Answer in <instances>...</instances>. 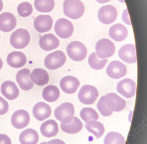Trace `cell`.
I'll return each instance as SVG.
<instances>
[{
    "label": "cell",
    "instance_id": "1",
    "mask_svg": "<svg viewBox=\"0 0 147 144\" xmlns=\"http://www.w3.org/2000/svg\"><path fill=\"white\" fill-rule=\"evenodd\" d=\"M126 101L115 93H110L101 97L97 107L103 116H109L113 112L122 111L126 106Z\"/></svg>",
    "mask_w": 147,
    "mask_h": 144
},
{
    "label": "cell",
    "instance_id": "2",
    "mask_svg": "<svg viewBox=\"0 0 147 144\" xmlns=\"http://www.w3.org/2000/svg\"><path fill=\"white\" fill-rule=\"evenodd\" d=\"M85 7L80 0H65L63 11L65 16L73 20L80 18L84 14Z\"/></svg>",
    "mask_w": 147,
    "mask_h": 144
},
{
    "label": "cell",
    "instance_id": "3",
    "mask_svg": "<svg viewBox=\"0 0 147 144\" xmlns=\"http://www.w3.org/2000/svg\"><path fill=\"white\" fill-rule=\"evenodd\" d=\"M30 34L27 30L19 28L11 34L10 42L16 49H22L26 47L30 41Z\"/></svg>",
    "mask_w": 147,
    "mask_h": 144
},
{
    "label": "cell",
    "instance_id": "4",
    "mask_svg": "<svg viewBox=\"0 0 147 144\" xmlns=\"http://www.w3.org/2000/svg\"><path fill=\"white\" fill-rule=\"evenodd\" d=\"M69 57L73 61L80 62L85 59L87 55V48L84 44L78 41L71 42L66 48Z\"/></svg>",
    "mask_w": 147,
    "mask_h": 144
},
{
    "label": "cell",
    "instance_id": "5",
    "mask_svg": "<svg viewBox=\"0 0 147 144\" xmlns=\"http://www.w3.org/2000/svg\"><path fill=\"white\" fill-rule=\"evenodd\" d=\"M74 107L70 103H65L58 106L54 112L56 119L61 123L66 124L72 120L74 115Z\"/></svg>",
    "mask_w": 147,
    "mask_h": 144
},
{
    "label": "cell",
    "instance_id": "6",
    "mask_svg": "<svg viewBox=\"0 0 147 144\" xmlns=\"http://www.w3.org/2000/svg\"><path fill=\"white\" fill-rule=\"evenodd\" d=\"M98 96L96 88L92 85H84L80 90L78 97L80 102L85 105L93 104Z\"/></svg>",
    "mask_w": 147,
    "mask_h": 144
},
{
    "label": "cell",
    "instance_id": "7",
    "mask_svg": "<svg viewBox=\"0 0 147 144\" xmlns=\"http://www.w3.org/2000/svg\"><path fill=\"white\" fill-rule=\"evenodd\" d=\"M66 60L65 53L61 51H57L50 53L45 57L44 64L47 69L57 70L63 66Z\"/></svg>",
    "mask_w": 147,
    "mask_h": 144
},
{
    "label": "cell",
    "instance_id": "8",
    "mask_svg": "<svg viewBox=\"0 0 147 144\" xmlns=\"http://www.w3.org/2000/svg\"><path fill=\"white\" fill-rule=\"evenodd\" d=\"M96 55L99 58H108L114 55L115 47L113 42L107 39H102L98 41L96 46Z\"/></svg>",
    "mask_w": 147,
    "mask_h": 144
},
{
    "label": "cell",
    "instance_id": "9",
    "mask_svg": "<svg viewBox=\"0 0 147 144\" xmlns=\"http://www.w3.org/2000/svg\"><path fill=\"white\" fill-rule=\"evenodd\" d=\"M55 31L61 38H68L74 32V28L70 21L65 18L57 20L55 24Z\"/></svg>",
    "mask_w": 147,
    "mask_h": 144
},
{
    "label": "cell",
    "instance_id": "10",
    "mask_svg": "<svg viewBox=\"0 0 147 144\" xmlns=\"http://www.w3.org/2000/svg\"><path fill=\"white\" fill-rule=\"evenodd\" d=\"M117 16V9L112 5L103 6L98 13V20L102 24H110L115 21Z\"/></svg>",
    "mask_w": 147,
    "mask_h": 144
},
{
    "label": "cell",
    "instance_id": "11",
    "mask_svg": "<svg viewBox=\"0 0 147 144\" xmlns=\"http://www.w3.org/2000/svg\"><path fill=\"white\" fill-rule=\"evenodd\" d=\"M136 84L129 78H125L121 80L117 85L118 93L126 98H130L136 93Z\"/></svg>",
    "mask_w": 147,
    "mask_h": 144
},
{
    "label": "cell",
    "instance_id": "12",
    "mask_svg": "<svg viewBox=\"0 0 147 144\" xmlns=\"http://www.w3.org/2000/svg\"><path fill=\"white\" fill-rule=\"evenodd\" d=\"M30 120V116L28 112L22 109L14 112L11 119L12 125L18 129H23L27 126Z\"/></svg>",
    "mask_w": 147,
    "mask_h": 144
},
{
    "label": "cell",
    "instance_id": "13",
    "mask_svg": "<svg viewBox=\"0 0 147 144\" xmlns=\"http://www.w3.org/2000/svg\"><path fill=\"white\" fill-rule=\"evenodd\" d=\"M127 70L124 64L118 61L112 62L107 68V74L111 78L117 79L123 77L127 73Z\"/></svg>",
    "mask_w": 147,
    "mask_h": 144
},
{
    "label": "cell",
    "instance_id": "14",
    "mask_svg": "<svg viewBox=\"0 0 147 144\" xmlns=\"http://www.w3.org/2000/svg\"><path fill=\"white\" fill-rule=\"evenodd\" d=\"M53 20L48 15H41L36 17L34 21V26L37 32L45 33L49 32L52 27Z\"/></svg>",
    "mask_w": 147,
    "mask_h": 144
},
{
    "label": "cell",
    "instance_id": "15",
    "mask_svg": "<svg viewBox=\"0 0 147 144\" xmlns=\"http://www.w3.org/2000/svg\"><path fill=\"white\" fill-rule=\"evenodd\" d=\"M119 56L122 61L132 64L136 62L135 46L133 44H127L122 46L119 50Z\"/></svg>",
    "mask_w": 147,
    "mask_h": 144
},
{
    "label": "cell",
    "instance_id": "16",
    "mask_svg": "<svg viewBox=\"0 0 147 144\" xmlns=\"http://www.w3.org/2000/svg\"><path fill=\"white\" fill-rule=\"evenodd\" d=\"M80 85V83L76 77L71 76L62 78L60 83L61 88L63 92L67 94L74 93Z\"/></svg>",
    "mask_w": 147,
    "mask_h": 144
},
{
    "label": "cell",
    "instance_id": "17",
    "mask_svg": "<svg viewBox=\"0 0 147 144\" xmlns=\"http://www.w3.org/2000/svg\"><path fill=\"white\" fill-rule=\"evenodd\" d=\"M30 70L27 68L19 71L16 75V81L21 89L24 91H29L33 87L34 83L30 80Z\"/></svg>",
    "mask_w": 147,
    "mask_h": 144
},
{
    "label": "cell",
    "instance_id": "18",
    "mask_svg": "<svg viewBox=\"0 0 147 144\" xmlns=\"http://www.w3.org/2000/svg\"><path fill=\"white\" fill-rule=\"evenodd\" d=\"M16 19L13 14L5 12L0 15V30L5 32H9L15 28Z\"/></svg>",
    "mask_w": 147,
    "mask_h": 144
},
{
    "label": "cell",
    "instance_id": "19",
    "mask_svg": "<svg viewBox=\"0 0 147 144\" xmlns=\"http://www.w3.org/2000/svg\"><path fill=\"white\" fill-rule=\"evenodd\" d=\"M59 44V40L52 34H44L39 39V45L41 49L47 51L56 49Z\"/></svg>",
    "mask_w": 147,
    "mask_h": 144
},
{
    "label": "cell",
    "instance_id": "20",
    "mask_svg": "<svg viewBox=\"0 0 147 144\" xmlns=\"http://www.w3.org/2000/svg\"><path fill=\"white\" fill-rule=\"evenodd\" d=\"M32 112L33 115L36 119L42 121L51 116L52 110L48 104L43 102H40L34 106Z\"/></svg>",
    "mask_w": 147,
    "mask_h": 144
},
{
    "label": "cell",
    "instance_id": "21",
    "mask_svg": "<svg viewBox=\"0 0 147 144\" xmlns=\"http://www.w3.org/2000/svg\"><path fill=\"white\" fill-rule=\"evenodd\" d=\"M1 90L2 95L9 100L16 99L19 94V90L15 83L10 80L3 82Z\"/></svg>",
    "mask_w": 147,
    "mask_h": 144
},
{
    "label": "cell",
    "instance_id": "22",
    "mask_svg": "<svg viewBox=\"0 0 147 144\" xmlns=\"http://www.w3.org/2000/svg\"><path fill=\"white\" fill-rule=\"evenodd\" d=\"M40 130L42 135L45 137H54L59 131L58 124L54 120L49 119L41 124Z\"/></svg>",
    "mask_w": 147,
    "mask_h": 144
},
{
    "label": "cell",
    "instance_id": "23",
    "mask_svg": "<svg viewBox=\"0 0 147 144\" xmlns=\"http://www.w3.org/2000/svg\"><path fill=\"white\" fill-rule=\"evenodd\" d=\"M7 62L11 67L19 68L23 67L27 62V58L24 53L21 52L13 51L8 55Z\"/></svg>",
    "mask_w": 147,
    "mask_h": 144
},
{
    "label": "cell",
    "instance_id": "24",
    "mask_svg": "<svg viewBox=\"0 0 147 144\" xmlns=\"http://www.w3.org/2000/svg\"><path fill=\"white\" fill-rule=\"evenodd\" d=\"M128 34L126 27L121 24H116L112 26L109 31L111 38L117 42H121L125 39Z\"/></svg>",
    "mask_w": 147,
    "mask_h": 144
},
{
    "label": "cell",
    "instance_id": "25",
    "mask_svg": "<svg viewBox=\"0 0 147 144\" xmlns=\"http://www.w3.org/2000/svg\"><path fill=\"white\" fill-rule=\"evenodd\" d=\"M32 82L38 86H43L49 82V76L47 71L41 68L34 69L30 74Z\"/></svg>",
    "mask_w": 147,
    "mask_h": 144
},
{
    "label": "cell",
    "instance_id": "26",
    "mask_svg": "<svg viewBox=\"0 0 147 144\" xmlns=\"http://www.w3.org/2000/svg\"><path fill=\"white\" fill-rule=\"evenodd\" d=\"M39 136L37 132L31 128L23 131L19 136L21 144H37Z\"/></svg>",
    "mask_w": 147,
    "mask_h": 144
},
{
    "label": "cell",
    "instance_id": "27",
    "mask_svg": "<svg viewBox=\"0 0 147 144\" xmlns=\"http://www.w3.org/2000/svg\"><path fill=\"white\" fill-rule=\"evenodd\" d=\"M83 124L81 121L76 117H74L70 122L66 124L61 123V127L63 131L69 134L78 133L82 130Z\"/></svg>",
    "mask_w": 147,
    "mask_h": 144
},
{
    "label": "cell",
    "instance_id": "28",
    "mask_svg": "<svg viewBox=\"0 0 147 144\" xmlns=\"http://www.w3.org/2000/svg\"><path fill=\"white\" fill-rule=\"evenodd\" d=\"M60 91L58 88L51 85L44 88L42 93L43 99L48 102H54L57 101L60 97Z\"/></svg>",
    "mask_w": 147,
    "mask_h": 144
},
{
    "label": "cell",
    "instance_id": "29",
    "mask_svg": "<svg viewBox=\"0 0 147 144\" xmlns=\"http://www.w3.org/2000/svg\"><path fill=\"white\" fill-rule=\"evenodd\" d=\"M85 128L88 131L93 134L98 139L102 136L105 132V128L102 123L96 121H90L85 125Z\"/></svg>",
    "mask_w": 147,
    "mask_h": 144
},
{
    "label": "cell",
    "instance_id": "30",
    "mask_svg": "<svg viewBox=\"0 0 147 144\" xmlns=\"http://www.w3.org/2000/svg\"><path fill=\"white\" fill-rule=\"evenodd\" d=\"M34 5L38 11L41 13H49L55 7L54 0H34Z\"/></svg>",
    "mask_w": 147,
    "mask_h": 144
},
{
    "label": "cell",
    "instance_id": "31",
    "mask_svg": "<svg viewBox=\"0 0 147 144\" xmlns=\"http://www.w3.org/2000/svg\"><path fill=\"white\" fill-rule=\"evenodd\" d=\"M124 137L116 132H110L107 134L104 139V144H125Z\"/></svg>",
    "mask_w": 147,
    "mask_h": 144
},
{
    "label": "cell",
    "instance_id": "32",
    "mask_svg": "<svg viewBox=\"0 0 147 144\" xmlns=\"http://www.w3.org/2000/svg\"><path fill=\"white\" fill-rule=\"evenodd\" d=\"M88 61L91 68L94 70H100L104 68L108 60L107 59H98L96 53L94 52L89 56Z\"/></svg>",
    "mask_w": 147,
    "mask_h": 144
},
{
    "label": "cell",
    "instance_id": "33",
    "mask_svg": "<svg viewBox=\"0 0 147 144\" xmlns=\"http://www.w3.org/2000/svg\"><path fill=\"white\" fill-rule=\"evenodd\" d=\"M80 116L85 122L92 120H97L98 118V114L92 108L84 107L80 112Z\"/></svg>",
    "mask_w": 147,
    "mask_h": 144
},
{
    "label": "cell",
    "instance_id": "34",
    "mask_svg": "<svg viewBox=\"0 0 147 144\" xmlns=\"http://www.w3.org/2000/svg\"><path fill=\"white\" fill-rule=\"evenodd\" d=\"M17 11L20 16L23 17H28L32 13V6L29 2H22L18 6Z\"/></svg>",
    "mask_w": 147,
    "mask_h": 144
},
{
    "label": "cell",
    "instance_id": "35",
    "mask_svg": "<svg viewBox=\"0 0 147 144\" xmlns=\"http://www.w3.org/2000/svg\"><path fill=\"white\" fill-rule=\"evenodd\" d=\"M9 108L8 103L2 97H0V116H2L7 113Z\"/></svg>",
    "mask_w": 147,
    "mask_h": 144
},
{
    "label": "cell",
    "instance_id": "36",
    "mask_svg": "<svg viewBox=\"0 0 147 144\" xmlns=\"http://www.w3.org/2000/svg\"><path fill=\"white\" fill-rule=\"evenodd\" d=\"M0 144H11L10 137L5 134H0Z\"/></svg>",
    "mask_w": 147,
    "mask_h": 144
},
{
    "label": "cell",
    "instance_id": "37",
    "mask_svg": "<svg viewBox=\"0 0 147 144\" xmlns=\"http://www.w3.org/2000/svg\"><path fill=\"white\" fill-rule=\"evenodd\" d=\"M122 19L123 21L125 22L126 24L128 25H130V22L129 20V17H128V13H127V9H125L123 11V14H122Z\"/></svg>",
    "mask_w": 147,
    "mask_h": 144
},
{
    "label": "cell",
    "instance_id": "38",
    "mask_svg": "<svg viewBox=\"0 0 147 144\" xmlns=\"http://www.w3.org/2000/svg\"><path fill=\"white\" fill-rule=\"evenodd\" d=\"M47 144H66L62 140L58 139H54L51 140L50 141L47 142Z\"/></svg>",
    "mask_w": 147,
    "mask_h": 144
},
{
    "label": "cell",
    "instance_id": "39",
    "mask_svg": "<svg viewBox=\"0 0 147 144\" xmlns=\"http://www.w3.org/2000/svg\"><path fill=\"white\" fill-rule=\"evenodd\" d=\"M100 4H104V3H107L109 2L111 0H96Z\"/></svg>",
    "mask_w": 147,
    "mask_h": 144
},
{
    "label": "cell",
    "instance_id": "40",
    "mask_svg": "<svg viewBox=\"0 0 147 144\" xmlns=\"http://www.w3.org/2000/svg\"><path fill=\"white\" fill-rule=\"evenodd\" d=\"M3 8V3L1 0H0V12L1 11Z\"/></svg>",
    "mask_w": 147,
    "mask_h": 144
},
{
    "label": "cell",
    "instance_id": "41",
    "mask_svg": "<svg viewBox=\"0 0 147 144\" xmlns=\"http://www.w3.org/2000/svg\"><path fill=\"white\" fill-rule=\"evenodd\" d=\"M2 66H3V62L1 58H0V70L2 68Z\"/></svg>",
    "mask_w": 147,
    "mask_h": 144
},
{
    "label": "cell",
    "instance_id": "42",
    "mask_svg": "<svg viewBox=\"0 0 147 144\" xmlns=\"http://www.w3.org/2000/svg\"><path fill=\"white\" fill-rule=\"evenodd\" d=\"M40 144H47V142H41Z\"/></svg>",
    "mask_w": 147,
    "mask_h": 144
}]
</instances>
